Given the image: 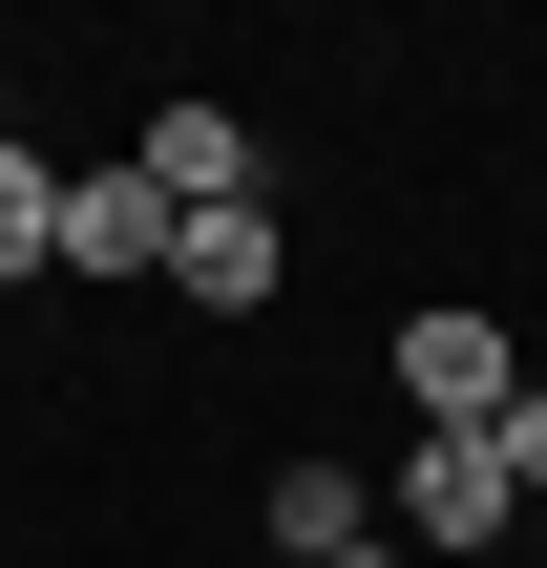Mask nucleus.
Returning a JSON list of instances; mask_svg holds the SVG:
<instances>
[{
    "label": "nucleus",
    "mask_w": 547,
    "mask_h": 568,
    "mask_svg": "<svg viewBox=\"0 0 547 568\" xmlns=\"http://www.w3.org/2000/svg\"><path fill=\"white\" fill-rule=\"evenodd\" d=\"M506 400H527V337H506L485 295H422V316H401V443H485Z\"/></svg>",
    "instance_id": "1"
},
{
    "label": "nucleus",
    "mask_w": 547,
    "mask_h": 568,
    "mask_svg": "<svg viewBox=\"0 0 547 568\" xmlns=\"http://www.w3.org/2000/svg\"><path fill=\"white\" fill-rule=\"evenodd\" d=\"M485 464H506V506H547V379L506 400V422H485Z\"/></svg>",
    "instance_id": "8"
},
{
    "label": "nucleus",
    "mask_w": 547,
    "mask_h": 568,
    "mask_svg": "<svg viewBox=\"0 0 547 568\" xmlns=\"http://www.w3.org/2000/svg\"><path fill=\"white\" fill-rule=\"evenodd\" d=\"M253 527H274V548H295V568H337V548H379V485H358L337 443H295V464L253 485Z\"/></svg>",
    "instance_id": "5"
},
{
    "label": "nucleus",
    "mask_w": 547,
    "mask_h": 568,
    "mask_svg": "<svg viewBox=\"0 0 547 568\" xmlns=\"http://www.w3.org/2000/svg\"><path fill=\"white\" fill-rule=\"evenodd\" d=\"M63 274H169V190L148 169H63Z\"/></svg>",
    "instance_id": "6"
},
{
    "label": "nucleus",
    "mask_w": 547,
    "mask_h": 568,
    "mask_svg": "<svg viewBox=\"0 0 547 568\" xmlns=\"http://www.w3.org/2000/svg\"><path fill=\"white\" fill-rule=\"evenodd\" d=\"M21 274H63V169L0 126V295H21Z\"/></svg>",
    "instance_id": "7"
},
{
    "label": "nucleus",
    "mask_w": 547,
    "mask_h": 568,
    "mask_svg": "<svg viewBox=\"0 0 547 568\" xmlns=\"http://www.w3.org/2000/svg\"><path fill=\"white\" fill-rule=\"evenodd\" d=\"M506 527H527V506H506V464H485V443H401V548H422V568L506 548Z\"/></svg>",
    "instance_id": "3"
},
{
    "label": "nucleus",
    "mask_w": 547,
    "mask_h": 568,
    "mask_svg": "<svg viewBox=\"0 0 547 568\" xmlns=\"http://www.w3.org/2000/svg\"><path fill=\"white\" fill-rule=\"evenodd\" d=\"M337 568H422V548H401V527H379V548H337Z\"/></svg>",
    "instance_id": "9"
},
{
    "label": "nucleus",
    "mask_w": 547,
    "mask_h": 568,
    "mask_svg": "<svg viewBox=\"0 0 547 568\" xmlns=\"http://www.w3.org/2000/svg\"><path fill=\"white\" fill-rule=\"evenodd\" d=\"M274 274H295V232L274 211H169V295L232 337V316H274Z\"/></svg>",
    "instance_id": "2"
},
{
    "label": "nucleus",
    "mask_w": 547,
    "mask_h": 568,
    "mask_svg": "<svg viewBox=\"0 0 547 568\" xmlns=\"http://www.w3.org/2000/svg\"><path fill=\"white\" fill-rule=\"evenodd\" d=\"M126 169H148V190H169V211H253V126H232V105H211V84H169V105H148V148H126Z\"/></svg>",
    "instance_id": "4"
}]
</instances>
